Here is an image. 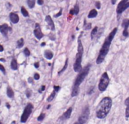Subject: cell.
<instances>
[{
	"instance_id": "cell-1",
	"label": "cell",
	"mask_w": 129,
	"mask_h": 124,
	"mask_svg": "<svg viewBox=\"0 0 129 124\" xmlns=\"http://www.w3.org/2000/svg\"><path fill=\"white\" fill-rule=\"evenodd\" d=\"M116 33H117V27H115L111 31V33L108 35V37L106 38V40H105V41H104V42H103V45H102V47H101V48L100 50L98 57H97V61H96V63L97 64H101L104 61L106 56L107 55L108 52H109L110 45H111L112 41H113L114 37L116 36Z\"/></svg>"
},
{
	"instance_id": "cell-2",
	"label": "cell",
	"mask_w": 129,
	"mask_h": 124,
	"mask_svg": "<svg viewBox=\"0 0 129 124\" xmlns=\"http://www.w3.org/2000/svg\"><path fill=\"white\" fill-rule=\"evenodd\" d=\"M112 99L109 97H105L103 98L99 104L97 105V108L96 110V116L99 119H103L105 118L107 114H109L110 109L112 107Z\"/></svg>"
},
{
	"instance_id": "cell-3",
	"label": "cell",
	"mask_w": 129,
	"mask_h": 124,
	"mask_svg": "<svg viewBox=\"0 0 129 124\" xmlns=\"http://www.w3.org/2000/svg\"><path fill=\"white\" fill-rule=\"evenodd\" d=\"M90 70V65H88L86 67H85L81 71L79 74V75L77 76L74 85H73V88H72V97H75L79 95V85L82 84V83L83 82V80L85 79V77H87L88 72Z\"/></svg>"
},
{
	"instance_id": "cell-4",
	"label": "cell",
	"mask_w": 129,
	"mask_h": 124,
	"mask_svg": "<svg viewBox=\"0 0 129 124\" xmlns=\"http://www.w3.org/2000/svg\"><path fill=\"white\" fill-rule=\"evenodd\" d=\"M84 52V48L82 45V42L81 41V36H79L78 39V52L76 56V61L73 64V70L76 72H80L82 70V55Z\"/></svg>"
},
{
	"instance_id": "cell-5",
	"label": "cell",
	"mask_w": 129,
	"mask_h": 124,
	"mask_svg": "<svg viewBox=\"0 0 129 124\" xmlns=\"http://www.w3.org/2000/svg\"><path fill=\"white\" fill-rule=\"evenodd\" d=\"M109 83V77L108 76V74L106 72H104L100 77L98 84V89L100 92H104L108 87Z\"/></svg>"
},
{
	"instance_id": "cell-6",
	"label": "cell",
	"mask_w": 129,
	"mask_h": 124,
	"mask_svg": "<svg viewBox=\"0 0 129 124\" xmlns=\"http://www.w3.org/2000/svg\"><path fill=\"white\" fill-rule=\"evenodd\" d=\"M32 104H28L27 105V107L25 108L24 112H23V114L21 116V123H26L28 117H30L31 112H32Z\"/></svg>"
},
{
	"instance_id": "cell-7",
	"label": "cell",
	"mask_w": 129,
	"mask_h": 124,
	"mask_svg": "<svg viewBox=\"0 0 129 124\" xmlns=\"http://www.w3.org/2000/svg\"><path fill=\"white\" fill-rule=\"evenodd\" d=\"M89 114H90V110L88 106H86V107L84 108V110L82 111V113L81 114V115L79 116L78 121L82 124L85 123L89 117Z\"/></svg>"
},
{
	"instance_id": "cell-8",
	"label": "cell",
	"mask_w": 129,
	"mask_h": 124,
	"mask_svg": "<svg viewBox=\"0 0 129 124\" xmlns=\"http://www.w3.org/2000/svg\"><path fill=\"white\" fill-rule=\"evenodd\" d=\"M128 8H129V0H122L118 4L116 12L118 14H122L124 11H125Z\"/></svg>"
},
{
	"instance_id": "cell-9",
	"label": "cell",
	"mask_w": 129,
	"mask_h": 124,
	"mask_svg": "<svg viewBox=\"0 0 129 124\" xmlns=\"http://www.w3.org/2000/svg\"><path fill=\"white\" fill-rule=\"evenodd\" d=\"M122 26L124 28V30H123V36L125 37H128L129 36V32H128V27H129V19L128 18H126L125 20H123V22H122Z\"/></svg>"
},
{
	"instance_id": "cell-10",
	"label": "cell",
	"mask_w": 129,
	"mask_h": 124,
	"mask_svg": "<svg viewBox=\"0 0 129 124\" xmlns=\"http://www.w3.org/2000/svg\"><path fill=\"white\" fill-rule=\"evenodd\" d=\"M34 35L38 40H40L43 37V33L41 30V28H40V26L39 24H35V28L34 30Z\"/></svg>"
},
{
	"instance_id": "cell-11",
	"label": "cell",
	"mask_w": 129,
	"mask_h": 124,
	"mask_svg": "<svg viewBox=\"0 0 129 124\" xmlns=\"http://www.w3.org/2000/svg\"><path fill=\"white\" fill-rule=\"evenodd\" d=\"M8 31H11V28L8 27V24H4L2 25H0V32L5 37H7V34Z\"/></svg>"
},
{
	"instance_id": "cell-12",
	"label": "cell",
	"mask_w": 129,
	"mask_h": 124,
	"mask_svg": "<svg viewBox=\"0 0 129 124\" xmlns=\"http://www.w3.org/2000/svg\"><path fill=\"white\" fill-rule=\"evenodd\" d=\"M9 17H10V20L13 23V24H17L18 21H19V16H18L17 14L15 13H10L9 14Z\"/></svg>"
},
{
	"instance_id": "cell-13",
	"label": "cell",
	"mask_w": 129,
	"mask_h": 124,
	"mask_svg": "<svg viewBox=\"0 0 129 124\" xmlns=\"http://www.w3.org/2000/svg\"><path fill=\"white\" fill-rule=\"evenodd\" d=\"M45 21L47 22V24H48V26L50 27L51 30H54V29H55L54 24V22H53V21H52V19H51V16H49V15H47V16H46V17H45Z\"/></svg>"
},
{
	"instance_id": "cell-14",
	"label": "cell",
	"mask_w": 129,
	"mask_h": 124,
	"mask_svg": "<svg viewBox=\"0 0 129 124\" xmlns=\"http://www.w3.org/2000/svg\"><path fill=\"white\" fill-rule=\"evenodd\" d=\"M72 108H69L67 109V111L64 114L62 118H64V120H67L71 116V114H72Z\"/></svg>"
},
{
	"instance_id": "cell-15",
	"label": "cell",
	"mask_w": 129,
	"mask_h": 124,
	"mask_svg": "<svg viewBox=\"0 0 129 124\" xmlns=\"http://www.w3.org/2000/svg\"><path fill=\"white\" fill-rule=\"evenodd\" d=\"M97 10L92 9V10L90 11L88 17V18H94V17H97Z\"/></svg>"
},
{
	"instance_id": "cell-16",
	"label": "cell",
	"mask_w": 129,
	"mask_h": 124,
	"mask_svg": "<svg viewBox=\"0 0 129 124\" xmlns=\"http://www.w3.org/2000/svg\"><path fill=\"white\" fill-rule=\"evenodd\" d=\"M45 57L47 59L50 60V59H51V58H53V53H52L51 51L47 50V51H45Z\"/></svg>"
},
{
	"instance_id": "cell-17",
	"label": "cell",
	"mask_w": 129,
	"mask_h": 124,
	"mask_svg": "<svg viewBox=\"0 0 129 124\" xmlns=\"http://www.w3.org/2000/svg\"><path fill=\"white\" fill-rule=\"evenodd\" d=\"M11 69H13L14 70H17V61L15 59H13L11 63Z\"/></svg>"
},
{
	"instance_id": "cell-18",
	"label": "cell",
	"mask_w": 129,
	"mask_h": 124,
	"mask_svg": "<svg viewBox=\"0 0 129 124\" xmlns=\"http://www.w3.org/2000/svg\"><path fill=\"white\" fill-rule=\"evenodd\" d=\"M97 31H98V27H94L93 30L91 31V39H93L96 36L97 33Z\"/></svg>"
},
{
	"instance_id": "cell-19",
	"label": "cell",
	"mask_w": 129,
	"mask_h": 124,
	"mask_svg": "<svg viewBox=\"0 0 129 124\" xmlns=\"http://www.w3.org/2000/svg\"><path fill=\"white\" fill-rule=\"evenodd\" d=\"M7 95L9 98H14V92L10 87H8L7 88Z\"/></svg>"
},
{
	"instance_id": "cell-20",
	"label": "cell",
	"mask_w": 129,
	"mask_h": 124,
	"mask_svg": "<svg viewBox=\"0 0 129 124\" xmlns=\"http://www.w3.org/2000/svg\"><path fill=\"white\" fill-rule=\"evenodd\" d=\"M35 0H27L28 6H29L30 8H34V6H35Z\"/></svg>"
},
{
	"instance_id": "cell-21",
	"label": "cell",
	"mask_w": 129,
	"mask_h": 124,
	"mask_svg": "<svg viewBox=\"0 0 129 124\" xmlns=\"http://www.w3.org/2000/svg\"><path fill=\"white\" fill-rule=\"evenodd\" d=\"M56 92H57L56 91H54H54L52 92V93L51 94V95H50V96H49V97L48 98L47 101H52V100H53V99L54 98V97H55V95H56Z\"/></svg>"
},
{
	"instance_id": "cell-22",
	"label": "cell",
	"mask_w": 129,
	"mask_h": 124,
	"mask_svg": "<svg viewBox=\"0 0 129 124\" xmlns=\"http://www.w3.org/2000/svg\"><path fill=\"white\" fill-rule=\"evenodd\" d=\"M21 13H22V14L24 16V17H28L29 16V13H28V11L26 10V8H24V7H21Z\"/></svg>"
},
{
	"instance_id": "cell-23",
	"label": "cell",
	"mask_w": 129,
	"mask_h": 124,
	"mask_svg": "<svg viewBox=\"0 0 129 124\" xmlns=\"http://www.w3.org/2000/svg\"><path fill=\"white\" fill-rule=\"evenodd\" d=\"M24 44V39H21L17 41V48H21Z\"/></svg>"
},
{
	"instance_id": "cell-24",
	"label": "cell",
	"mask_w": 129,
	"mask_h": 124,
	"mask_svg": "<svg viewBox=\"0 0 129 124\" xmlns=\"http://www.w3.org/2000/svg\"><path fill=\"white\" fill-rule=\"evenodd\" d=\"M67 64H68V59H66V62H65V64H64V67L62 68V70H61V71L59 72V74H61L62 72H64V70L66 69V67H67Z\"/></svg>"
},
{
	"instance_id": "cell-25",
	"label": "cell",
	"mask_w": 129,
	"mask_h": 124,
	"mask_svg": "<svg viewBox=\"0 0 129 124\" xmlns=\"http://www.w3.org/2000/svg\"><path fill=\"white\" fill-rule=\"evenodd\" d=\"M74 11H75V14H78V13H79V5H75V7H74Z\"/></svg>"
},
{
	"instance_id": "cell-26",
	"label": "cell",
	"mask_w": 129,
	"mask_h": 124,
	"mask_svg": "<svg viewBox=\"0 0 129 124\" xmlns=\"http://www.w3.org/2000/svg\"><path fill=\"white\" fill-rule=\"evenodd\" d=\"M45 114H41L39 115V117H38V120H39V121H42V120H43L44 118H45Z\"/></svg>"
},
{
	"instance_id": "cell-27",
	"label": "cell",
	"mask_w": 129,
	"mask_h": 124,
	"mask_svg": "<svg viewBox=\"0 0 129 124\" xmlns=\"http://www.w3.org/2000/svg\"><path fill=\"white\" fill-rule=\"evenodd\" d=\"M24 55H26V56H30V51H29V49L27 48H26L25 49H24Z\"/></svg>"
},
{
	"instance_id": "cell-28",
	"label": "cell",
	"mask_w": 129,
	"mask_h": 124,
	"mask_svg": "<svg viewBox=\"0 0 129 124\" xmlns=\"http://www.w3.org/2000/svg\"><path fill=\"white\" fill-rule=\"evenodd\" d=\"M125 117L126 118H129V106H128L125 110Z\"/></svg>"
},
{
	"instance_id": "cell-29",
	"label": "cell",
	"mask_w": 129,
	"mask_h": 124,
	"mask_svg": "<svg viewBox=\"0 0 129 124\" xmlns=\"http://www.w3.org/2000/svg\"><path fill=\"white\" fill-rule=\"evenodd\" d=\"M0 70H1L3 74H5V67L2 64H0Z\"/></svg>"
},
{
	"instance_id": "cell-30",
	"label": "cell",
	"mask_w": 129,
	"mask_h": 124,
	"mask_svg": "<svg viewBox=\"0 0 129 124\" xmlns=\"http://www.w3.org/2000/svg\"><path fill=\"white\" fill-rule=\"evenodd\" d=\"M31 94H32V92H31L30 90H27V92H26V95H27V98L31 97Z\"/></svg>"
},
{
	"instance_id": "cell-31",
	"label": "cell",
	"mask_w": 129,
	"mask_h": 124,
	"mask_svg": "<svg viewBox=\"0 0 129 124\" xmlns=\"http://www.w3.org/2000/svg\"><path fill=\"white\" fill-rule=\"evenodd\" d=\"M39 78H40V77H39V75L38 74H34V79H35V80H39Z\"/></svg>"
},
{
	"instance_id": "cell-32",
	"label": "cell",
	"mask_w": 129,
	"mask_h": 124,
	"mask_svg": "<svg viewBox=\"0 0 129 124\" xmlns=\"http://www.w3.org/2000/svg\"><path fill=\"white\" fill-rule=\"evenodd\" d=\"M54 91H56V92H58L59 90H60V88H61V87L60 86H58V85H54Z\"/></svg>"
},
{
	"instance_id": "cell-33",
	"label": "cell",
	"mask_w": 129,
	"mask_h": 124,
	"mask_svg": "<svg viewBox=\"0 0 129 124\" xmlns=\"http://www.w3.org/2000/svg\"><path fill=\"white\" fill-rule=\"evenodd\" d=\"M125 104L127 106V107H128V106H129V97L125 99Z\"/></svg>"
},
{
	"instance_id": "cell-34",
	"label": "cell",
	"mask_w": 129,
	"mask_h": 124,
	"mask_svg": "<svg viewBox=\"0 0 129 124\" xmlns=\"http://www.w3.org/2000/svg\"><path fill=\"white\" fill-rule=\"evenodd\" d=\"M61 14H62V9H61V10H60V11H59V12H58L57 14H55V15H54V17H58L59 16H61Z\"/></svg>"
},
{
	"instance_id": "cell-35",
	"label": "cell",
	"mask_w": 129,
	"mask_h": 124,
	"mask_svg": "<svg viewBox=\"0 0 129 124\" xmlns=\"http://www.w3.org/2000/svg\"><path fill=\"white\" fill-rule=\"evenodd\" d=\"M96 7L97 9H100V2H96V4H95Z\"/></svg>"
},
{
	"instance_id": "cell-36",
	"label": "cell",
	"mask_w": 129,
	"mask_h": 124,
	"mask_svg": "<svg viewBox=\"0 0 129 124\" xmlns=\"http://www.w3.org/2000/svg\"><path fill=\"white\" fill-rule=\"evenodd\" d=\"M84 27H85V30H89L91 27V24H87V26H85Z\"/></svg>"
},
{
	"instance_id": "cell-37",
	"label": "cell",
	"mask_w": 129,
	"mask_h": 124,
	"mask_svg": "<svg viewBox=\"0 0 129 124\" xmlns=\"http://www.w3.org/2000/svg\"><path fill=\"white\" fill-rule=\"evenodd\" d=\"M38 4L39 5H43V3H44V1L43 0H38Z\"/></svg>"
},
{
	"instance_id": "cell-38",
	"label": "cell",
	"mask_w": 129,
	"mask_h": 124,
	"mask_svg": "<svg viewBox=\"0 0 129 124\" xmlns=\"http://www.w3.org/2000/svg\"><path fill=\"white\" fill-rule=\"evenodd\" d=\"M69 14H70V15H73V14H75L74 9H71V10H70V11H69Z\"/></svg>"
},
{
	"instance_id": "cell-39",
	"label": "cell",
	"mask_w": 129,
	"mask_h": 124,
	"mask_svg": "<svg viewBox=\"0 0 129 124\" xmlns=\"http://www.w3.org/2000/svg\"><path fill=\"white\" fill-rule=\"evenodd\" d=\"M45 89V85H42V88H41V89H39V92H42V91H44Z\"/></svg>"
},
{
	"instance_id": "cell-40",
	"label": "cell",
	"mask_w": 129,
	"mask_h": 124,
	"mask_svg": "<svg viewBox=\"0 0 129 124\" xmlns=\"http://www.w3.org/2000/svg\"><path fill=\"white\" fill-rule=\"evenodd\" d=\"M39 67V64L37 62V63H35V67H36V68H38Z\"/></svg>"
},
{
	"instance_id": "cell-41",
	"label": "cell",
	"mask_w": 129,
	"mask_h": 124,
	"mask_svg": "<svg viewBox=\"0 0 129 124\" xmlns=\"http://www.w3.org/2000/svg\"><path fill=\"white\" fill-rule=\"evenodd\" d=\"M3 50H4L3 46L2 45H0V51H3Z\"/></svg>"
},
{
	"instance_id": "cell-42",
	"label": "cell",
	"mask_w": 129,
	"mask_h": 124,
	"mask_svg": "<svg viewBox=\"0 0 129 124\" xmlns=\"http://www.w3.org/2000/svg\"><path fill=\"white\" fill-rule=\"evenodd\" d=\"M116 1H117V0H111L112 4H113V5H115V4L116 3Z\"/></svg>"
},
{
	"instance_id": "cell-43",
	"label": "cell",
	"mask_w": 129,
	"mask_h": 124,
	"mask_svg": "<svg viewBox=\"0 0 129 124\" xmlns=\"http://www.w3.org/2000/svg\"><path fill=\"white\" fill-rule=\"evenodd\" d=\"M28 81H29V82H30V83H32V78H30H30L28 79Z\"/></svg>"
},
{
	"instance_id": "cell-44",
	"label": "cell",
	"mask_w": 129,
	"mask_h": 124,
	"mask_svg": "<svg viewBox=\"0 0 129 124\" xmlns=\"http://www.w3.org/2000/svg\"><path fill=\"white\" fill-rule=\"evenodd\" d=\"M74 124H82V123H79V121H77V122H76V123H75Z\"/></svg>"
},
{
	"instance_id": "cell-45",
	"label": "cell",
	"mask_w": 129,
	"mask_h": 124,
	"mask_svg": "<svg viewBox=\"0 0 129 124\" xmlns=\"http://www.w3.org/2000/svg\"><path fill=\"white\" fill-rule=\"evenodd\" d=\"M7 106H8V108H10V105L8 104H7Z\"/></svg>"
},
{
	"instance_id": "cell-46",
	"label": "cell",
	"mask_w": 129,
	"mask_h": 124,
	"mask_svg": "<svg viewBox=\"0 0 129 124\" xmlns=\"http://www.w3.org/2000/svg\"><path fill=\"white\" fill-rule=\"evenodd\" d=\"M45 45V42H43V43H42V45Z\"/></svg>"
},
{
	"instance_id": "cell-47",
	"label": "cell",
	"mask_w": 129,
	"mask_h": 124,
	"mask_svg": "<svg viewBox=\"0 0 129 124\" xmlns=\"http://www.w3.org/2000/svg\"><path fill=\"white\" fill-rule=\"evenodd\" d=\"M0 124H2V123H1V122H0Z\"/></svg>"
},
{
	"instance_id": "cell-48",
	"label": "cell",
	"mask_w": 129,
	"mask_h": 124,
	"mask_svg": "<svg viewBox=\"0 0 129 124\" xmlns=\"http://www.w3.org/2000/svg\"><path fill=\"white\" fill-rule=\"evenodd\" d=\"M0 104H1V101H0Z\"/></svg>"
}]
</instances>
